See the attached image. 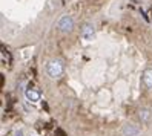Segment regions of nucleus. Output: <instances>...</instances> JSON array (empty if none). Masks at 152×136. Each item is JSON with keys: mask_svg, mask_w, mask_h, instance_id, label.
<instances>
[{"mask_svg": "<svg viewBox=\"0 0 152 136\" xmlns=\"http://www.w3.org/2000/svg\"><path fill=\"white\" fill-rule=\"evenodd\" d=\"M143 84H145L146 89H152V69H146L145 74H143Z\"/></svg>", "mask_w": 152, "mask_h": 136, "instance_id": "nucleus-6", "label": "nucleus"}, {"mask_svg": "<svg viewBox=\"0 0 152 136\" xmlns=\"http://www.w3.org/2000/svg\"><path fill=\"white\" fill-rule=\"evenodd\" d=\"M46 74L52 80H58L65 74V66L60 60H51L46 64Z\"/></svg>", "mask_w": 152, "mask_h": 136, "instance_id": "nucleus-1", "label": "nucleus"}, {"mask_svg": "<svg viewBox=\"0 0 152 136\" xmlns=\"http://www.w3.org/2000/svg\"><path fill=\"white\" fill-rule=\"evenodd\" d=\"M57 28L60 32H63V34H69V32H72L74 29V19L71 15H61L58 22H57Z\"/></svg>", "mask_w": 152, "mask_h": 136, "instance_id": "nucleus-2", "label": "nucleus"}, {"mask_svg": "<svg viewBox=\"0 0 152 136\" xmlns=\"http://www.w3.org/2000/svg\"><path fill=\"white\" fill-rule=\"evenodd\" d=\"M121 133H123V136H137L140 133V129L134 124H126L121 129Z\"/></svg>", "mask_w": 152, "mask_h": 136, "instance_id": "nucleus-5", "label": "nucleus"}, {"mask_svg": "<svg viewBox=\"0 0 152 136\" xmlns=\"http://www.w3.org/2000/svg\"><path fill=\"white\" fill-rule=\"evenodd\" d=\"M25 96H26V99H28L29 103H39L40 101V92L35 90V89H32V87H28L25 90Z\"/></svg>", "mask_w": 152, "mask_h": 136, "instance_id": "nucleus-4", "label": "nucleus"}, {"mask_svg": "<svg viewBox=\"0 0 152 136\" xmlns=\"http://www.w3.org/2000/svg\"><path fill=\"white\" fill-rule=\"evenodd\" d=\"M80 34H82V37L86 40V41H91L95 38V28L92 23H85L82 26V31H80Z\"/></svg>", "mask_w": 152, "mask_h": 136, "instance_id": "nucleus-3", "label": "nucleus"}, {"mask_svg": "<svg viewBox=\"0 0 152 136\" xmlns=\"http://www.w3.org/2000/svg\"><path fill=\"white\" fill-rule=\"evenodd\" d=\"M14 136H25V135H23V130H17V132L14 133Z\"/></svg>", "mask_w": 152, "mask_h": 136, "instance_id": "nucleus-8", "label": "nucleus"}, {"mask_svg": "<svg viewBox=\"0 0 152 136\" xmlns=\"http://www.w3.org/2000/svg\"><path fill=\"white\" fill-rule=\"evenodd\" d=\"M138 116H140L141 122H148L149 118H151V110H149V109H140Z\"/></svg>", "mask_w": 152, "mask_h": 136, "instance_id": "nucleus-7", "label": "nucleus"}]
</instances>
